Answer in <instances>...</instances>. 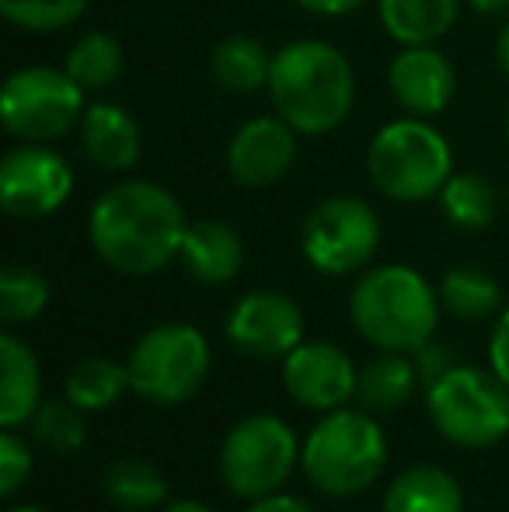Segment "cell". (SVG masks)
<instances>
[{
	"instance_id": "83f0119b",
	"label": "cell",
	"mask_w": 509,
	"mask_h": 512,
	"mask_svg": "<svg viewBox=\"0 0 509 512\" xmlns=\"http://www.w3.org/2000/svg\"><path fill=\"white\" fill-rule=\"evenodd\" d=\"M49 307V283L32 265H4L0 272V317L7 324H28Z\"/></svg>"
},
{
	"instance_id": "4316f807",
	"label": "cell",
	"mask_w": 509,
	"mask_h": 512,
	"mask_svg": "<svg viewBox=\"0 0 509 512\" xmlns=\"http://www.w3.org/2000/svg\"><path fill=\"white\" fill-rule=\"evenodd\" d=\"M67 70L84 91H102L123 74V46L105 32H84L70 46Z\"/></svg>"
},
{
	"instance_id": "277c9868",
	"label": "cell",
	"mask_w": 509,
	"mask_h": 512,
	"mask_svg": "<svg viewBox=\"0 0 509 512\" xmlns=\"http://www.w3.org/2000/svg\"><path fill=\"white\" fill-rule=\"evenodd\" d=\"M300 467L318 492L349 499L374 485L387 467L384 429L370 411H325L300 450Z\"/></svg>"
},
{
	"instance_id": "ac0fdd59",
	"label": "cell",
	"mask_w": 509,
	"mask_h": 512,
	"mask_svg": "<svg viewBox=\"0 0 509 512\" xmlns=\"http://www.w3.org/2000/svg\"><path fill=\"white\" fill-rule=\"evenodd\" d=\"M0 425L18 429L32 422L42 405V373L35 363V352L18 335H0Z\"/></svg>"
},
{
	"instance_id": "52a82bcc",
	"label": "cell",
	"mask_w": 509,
	"mask_h": 512,
	"mask_svg": "<svg viewBox=\"0 0 509 512\" xmlns=\"http://www.w3.org/2000/svg\"><path fill=\"white\" fill-rule=\"evenodd\" d=\"M129 387L154 405L196 398L210 377V342L192 324H157L129 352Z\"/></svg>"
},
{
	"instance_id": "f546056e",
	"label": "cell",
	"mask_w": 509,
	"mask_h": 512,
	"mask_svg": "<svg viewBox=\"0 0 509 512\" xmlns=\"http://www.w3.org/2000/svg\"><path fill=\"white\" fill-rule=\"evenodd\" d=\"M88 0H0V14L25 32H60L84 14Z\"/></svg>"
},
{
	"instance_id": "44dd1931",
	"label": "cell",
	"mask_w": 509,
	"mask_h": 512,
	"mask_svg": "<svg viewBox=\"0 0 509 512\" xmlns=\"http://www.w3.org/2000/svg\"><path fill=\"white\" fill-rule=\"evenodd\" d=\"M415 384H419V366L405 352H381L360 370L356 401L370 415H391L412 401Z\"/></svg>"
},
{
	"instance_id": "d6986e66",
	"label": "cell",
	"mask_w": 509,
	"mask_h": 512,
	"mask_svg": "<svg viewBox=\"0 0 509 512\" xmlns=\"http://www.w3.org/2000/svg\"><path fill=\"white\" fill-rule=\"evenodd\" d=\"M464 0H377L384 32L401 46H433L454 28Z\"/></svg>"
},
{
	"instance_id": "4fadbf2b",
	"label": "cell",
	"mask_w": 509,
	"mask_h": 512,
	"mask_svg": "<svg viewBox=\"0 0 509 512\" xmlns=\"http://www.w3.org/2000/svg\"><path fill=\"white\" fill-rule=\"evenodd\" d=\"M360 370L332 342H300L283 359V384L290 398L314 411H335L356 398Z\"/></svg>"
},
{
	"instance_id": "8992f818",
	"label": "cell",
	"mask_w": 509,
	"mask_h": 512,
	"mask_svg": "<svg viewBox=\"0 0 509 512\" xmlns=\"http://www.w3.org/2000/svg\"><path fill=\"white\" fill-rule=\"evenodd\" d=\"M429 418L443 439L468 450H485L509 436V387L496 373L450 366L426 394Z\"/></svg>"
},
{
	"instance_id": "ab89813d",
	"label": "cell",
	"mask_w": 509,
	"mask_h": 512,
	"mask_svg": "<svg viewBox=\"0 0 509 512\" xmlns=\"http://www.w3.org/2000/svg\"><path fill=\"white\" fill-rule=\"evenodd\" d=\"M506 136H509V112H506Z\"/></svg>"
},
{
	"instance_id": "d590c367",
	"label": "cell",
	"mask_w": 509,
	"mask_h": 512,
	"mask_svg": "<svg viewBox=\"0 0 509 512\" xmlns=\"http://www.w3.org/2000/svg\"><path fill=\"white\" fill-rule=\"evenodd\" d=\"M482 14H509V0H468Z\"/></svg>"
},
{
	"instance_id": "8d00e7d4",
	"label": "cell",
	"mask_w": 509,
	"mask_h": 512,
	"mask_svg": "<svg viewBox=\"0 0 509 512\" xmlns=\"http://www.w3.org/2000/svg\"><path fill=\"white\" fill-rule=\"evenodd\" d=\"M496 60L499 67H503V74L509 77V25L499 32V42H496Z\"/></svg>"
},
{
	"instance_id": "1f68e13d",
	"label": "cell",
	"mask_w": 509,
	"mask_h": 512,
	"mask_svg": "<svg viewBox=\"0 0 509 512\" xmlns=\"http://www.w3.org/2000/svg\"><path fill=\"white\" fill-rule=\"evenodd\" d=\"M489 363H492V373H496V377L509 387V307L503 310V317L496 321V328H492Z\"/></svg>"
},
{
	"instance_id": "5b68a950",
	"label": "cell",
	"mask_w": 509,
	"mask_h": 512,
	"mask_svg": "<svg viewBox=\"0 0 509 512\" xmlns=\"http://www.w3.org/2000/svg\"><path fill=\"white\" fill-rule=\"evenodd\" d=\"M374 185L394 203H426L454 175V150L447 136L426 119H394L377 129L367 150Z\"/></svg>"
},
{
	"instance_id": "e0dca14e",
	"label": "cell",
	"mask_w": 509,
	"mask_h": 512,
	"mask_svg": "<svg viewBox=\"0 0 509 512\" xmlns=\"http://www.w3.org/2000/svg\"><path fill=\"white\" fill-rule=\"evenodd\" d=\"M185 272L203 286H224L245 265V241L231 223L220 220H199L189 223L178 248Z\"/></svg>"
},
{
	"instance_id": "74e56055",
	"label": "cell",
	"mask_w": 509,
	"mask_h": 512,
	"mask_svg": "<svg viewBox=\"0 0 509 512\" xmlns=\"http://www.w3.org/2000/svg\"><path fill=\"white\" fill-rule=\"evenodd\" d=\"M164 512H213V509H210V506H203V502L185 499V502H175V506H168Z\"/></svg>"
},
{
	"instance_id": "7c38bea8",
	"label": "cell",
	"mask_w": 509,
	"mask_h": 512,
	"mask_svg": "<svg viewBox=\"0 0 509 512\" xmlns=\"http://www.w3.org/2000/svg\"><path fill=\"white\" fill-rule=\"evenodd\" d=\"M227 338L252 359H286L304 342V314L286 293H245L227 314Z\"/></svg>"
},
{
	"instance_id": "7402d4cb",
	"label": "cell",
	"mask_w": 509,
	"mask_h": 512,
	"mask_svg": "<svg viewBox=\"0 0 509 512\" xmlns=\"http://www.w3.org/2000/svg\"><path fill=\"white\" fill-rule=\"evenodd\" d=\"M210 70L220 88L234 91V95H252L269 84L272 56L252 35H227L213 46Z\"/></svg>"
},
{
	"instance_id": "f35d334b",
	"label": "cell",
	"mask_w": 509,
	"mask_h": 512,
	"mask_svg": "<svg viewBox=\"0 0 509 512\" xmlns=\"http://www.w3.org/2000/svg\"><path fill=\"white\" fill-rule=\"evenodd\" d=\"M7 512H46V509H39V506H14V509H7Z\"/></svg>"
},
{
	"instance_id": "9a60e30c",
	"label": "cell",
	"mask_w": 509,
	"mask_h": 512,
	"mask_svg": "<svg viewBox=\"0 0 509 512\" xmlns=\"http://www.w3.org/2000/svg\"><path fill=\"white\" fill-rule=\"evenodd\" d=\"M394 102L405 108L408 115H440L443 108L454 102L457 74L450 60L433 46H405L391 60L387 70Z\"/></svg>"
},
{
	"instance_id": "30bf717a",
	"label": "cell",
	"mask_w": 509,
	"mask_h": 512,
	"mask_svg": "<svg viewBox=\"0 0 509 512\" xmlns=\"http://www.w3.org/2000/svg\"><path fill=\"white\" fill-rule=\"evenodd\" d=\"M304 258L325 276L363 269L381 248V220L374 206L356 196L321 199L304 223Z\"/></svg>"
},
{
	"instance_id": "cb8c5ba5",
	"label": "cell",
	"mask_w": 509,
	"mask_h": 512,
	"mask_svg": "<svg viewBox=\"0 0 509 512\" xmlns=\"http://www.w3.org/2000/svg\"><path fill=\"white\" fill-rule=\"evenodd\" d=\"M436 199H440V206H443V216L461 230L492 227V220H496V213H499L496 185L485 175H475V171H454Z\"/></svg>"
},
{
	"instance_id": "5bb4252c",
	"label": "cell",
	"mask_w": 509,
	"mask_h": 512,
	"mask_svg": "<svg viewBox=\"0 0 509 512\" xmlns=\"http://www.w3.org/2000/svg\"><path fill=\"white\" fill-rule=\"evenodd\" d=\"M297 161V129L279 115L252 119L231 136L227 171L245 189H269Z\"/></svg>"
},
{
	"instance_id": "2e32d148",
	"label": "cell",
	"mask_w": 509,
	"mask_h": 512,
	"mask_svg": "<svg viewBox=\"0 0 509 512\" xmlns=\"http://www.w3.org/2000/svg\"><path fill=\"white\" fill-rule=\"evenodd\" d=\"M84 154L102 171H129L143 154V129L123 105L95 102L81 119Z\"/></svg>"
},
{
	"instance_id": "ba28073f",
	"label": "cell",
	"mask_w": 509,
	"mask_h": 512,
	"mask_svg": "<svg viewBox=\"0 0 509 512\" xmlns=\"http://www.w3.org/2000/svg\"><path fill=\"white\" fill-rule=\"evenodd\" d=\"M84 88L56 67H21L0 88V126L18 143H53L81 126Z\"/></svg>"
},
{
	"instance_id": "3957f363",
	"label": "cell",
	"mask_w": 509,
	"mask_h": 512,
	"mask_svg": "<svg viewBox=\"0 0 509 512\" xmlns=\"http://www.w3.org/2000/svg\"><path fill=\"white\" fill-rule=\"evenodd\" d=\"M353 328L381 352H415L433 342L440 293L408 265L370 269L349 297Z\"/></svg>"
},
{
	"instance_id": "d6a6232c",
	"label": "cell",
	"mask_w": 509,
	"mask_h": 512,
	"mask_svg": "<svg viewBox=\"0 0 509 512\" xmlns=\"http://www.w3.org/2000/svg\"><path fill=\"white\" fill-rule=\"evenodd\" d=\"M415 366H419V380L433 384V380H440L443 373L450 370V352L433 342H426L422 349H415Z\"/></svg>"
},
{
	"instance_id": "8fae6325",
	"label": "cell",
	"mask_w": 509,
	"mask_h": 512,
	"mask_svg": "<svg viewBox=\"0 0 509 512\" xmlns=\"http://www.w3.org/2000/svg\"><path fill=\"white\" fill-rule=\"evenodd\" d=\"M74 192L67 157L46 143H21L0 161V206L14 220H42L56 213Z\"/></svg>"
},
{
	"instance_id": "603a6c76",
	"label": "cell",
	"mask_w": 509,
	"mask_h": 512,
	"mask_svg": "<svg viewBox=\"0 0 509 512\" xmlns=\"http://www.w3.org/2000/svg\"><path fill=\"white\" fill-rule=\"evenodd\" d=\"M102 492L112 506L126 512H143L154 509L168 499V478L161 474V467L140 457H123L102 474Z\"/></svg>"
},
{
	"instance_id": "ffe728a7",
	"label": "cell",
	"mask_w": 509,
	"mask_h": 512,
	"mask_svg": "<svg viewBox=\"0 0 509 512\" xmlns=\"http://www.w3.org/2000/svg\"><path fill=\"white\" fill-rule=\"evenodd\" d=\"M384 512H464V492L443 467L415 464L391 481Z\"/></svg>"
},
{
	"instance_id": "4dcf8cb0",
	"label": "cell",
	"mask_w": 509,
	"mask_h": 512,
	"mask_svg": "<svg viewBox=\"0 0 509 512\" xmlns=\"http://www.w3.org/2000/svg\"><path fill=\"white\" fill-rule=\"evenodd\" d=\"M32 478V450L14 429L0 432V495L11 499Z\"/></svg>"
},
{
	"instance_id": "484cf974",
	"label": "cell",
	"mask_w": 509,
	"mask_h": 512,
	"mask_svg": "<svg viewBox=\"0 0 509 512\" xmlns=\"http://www.w3.org/2000/svg\"><path fill=\"white\" fill-rule=\"evenodd\" d=\"M126 387H129V366H119L102 356L81 359L67 373V398L81 411H102L116 405Z\"/></svg>"
},
{
	"instance_id": "6da1fadb",
	"label": "cell",
	"mask_w": 509,
	"mask_h": 512,
	"mask_svg": "<svg viewBox=\"0 0 509 512\" xmlns=\"http://www.w3.org/2000/svg\"><path fill=\"white\" fill-rule=\"evenodd\" d=\"M189 230L185 209L157 182L129 178L112 185L91 206L88 234L98 258L123 276H154L178 258Z\"/></svg>"
},
{
	"instance_id": "d4e9b609",
	"label": "cell",
	"mask_w": 509,
	"mask_h": 512,
	"mask_svg": "<svg viewBox=\"0 0 509 512\" xmlns=\"http://www.w3.org/2000/svg\"><path fill=\"white\" fill-rule=\"evenodd\" d=\"M440 304L457 317H489L503 307V286L478 265H454L440 279Z\"/></svg>"
},
{
	"instance_id": "9c48e42d",
	"label": "cell",
	"mask_w": 509,
	"mask_h": 512,
	"mask_svg": "<svg viewBox=\"0 0 509 512\" xmlns=\"http://www.w3.org/2000/svg\"><path fill=\"white\" fill-rule=\"evenodd\" d=\"M300 457L297 432L279 415H252L227 432L220 446V478L241 499L279 492Z\"/></svg>"
},
{
	"instance_id": "f1b7e54d",
	"label": "cell",
	"mask_w": 509,
	"mask_h": 512,
	"mask_svg": "<svg viewBox=\"0 0 509 512\" xmlns=\"http://www.w3.org/2000/svg\"><path fill=\"white\" fill-rule=\"evenodd\" d=\"M32 436L49 453H74L88 443V425L84 411L74 401H42L32 415Z\"/></svg>"
},
{
	"instance_id": "7a4b0ae2",
	"label": "cell",
	"mask_w": 509,
	"mask_h": 512,
	"mask_svg": "<svg viewBox=\"0 0 509 512\" xmlns=\"http://www.w3.org/2000/svg\"><path fill=\"white\" fill-rule=\"evenodd\" d=\"M269 102L297 133L325 136L349 119L356 102V74L342 49L321 39H300L272 56Z\"/></svg>"
},
{
	"instance_id": "836d02e7",
	"label": "cell",
	"mask_w": 509,
	"mask_h": 512,
	"mask_svg": "<svg viewBox=\"0 0 509 512\" xmlns=\"http://www.w3.org/2000/svg\"><path fill=\"white\" fill-rule=\"evenodd\" d=\"M245 512H314L307 506L304 499H297V495H262V499H252V506Z\"/></svg>"
},
{
	"instance_id": "e575fe53",
	"label": "cell",
	"mask_w": 509,
	"mask_h": 512,
	"mask_svg": "<svg viewBox=\"0 0 509 512\" xmlns=\"http://www.w3.org/2000/svg\"><path fill=\"white\" fill-rule=\"evenodd\" d=\"M304 11L321 14V18H342V14H353L363 0H297Z\"/></svg>"
}]
</instances>
